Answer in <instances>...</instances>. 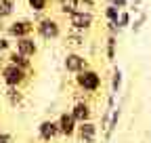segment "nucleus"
Returning <instances> with one entry per match:
<instances>
[{"label": "nucleus", "instance_id": "nucleus-1", "mask_svg": "<svg viewBox=\"0 0 151 143\" xmlns=\"http://www.w3.org/2000/svg\"><path fill=\"white\" fill-rule=\"evenodd\" d=\"M101 84H103V80H101V74L97 69H90L88 67V69L80 72V74H76V86H78L80 91L88 93V95L97 93L101 88Z\"/></svg>", "mask_w": 151, "mask_h": 143}, {"label": "nucleus", "instance_id": "nucleus-23", "mask_svg": "<svg viewBox=\"0 0 151 143\" xmlns=\"http://www.w3.org/2000/svg\"><path fill=\"white\" fill-rule=\"evenodd\" d=\"M126 2H128V0H107V4L118 6V9H124V6H126Z\"/></svg>", "mask_w": 151, "mask_h": 143}, {"label": "nucleus", "instance_id": "nucleus-20", "mask_svg": "<svg viewBox=\"0 0 151 143\" xmlns=\"http://www.w3.org/2000/svg\"><path fill=\"white\" fill-rule=\"evenodd\" d=\"M27 4L32 11H44L46 4H48V0H27Z\"/></svg>", "mask_w": 151, "mask_h": 143}, {"label": "nucleus", "instance_id": "nucleus-5", "mask_svg": "<svg viewBox=\"0 0 151 143\" xmlns=\"http://www.w3.org/2000/svg\"><path fill=\"white\" fill-rule=\"evenodd\" d=\"M36 30H38V34H40L44 40H55V38H59V36H61L59 23H57L55 19H50V17L40 19V21H38V25H36Z\"/></svg>", "mask_w": 151, "mask_h": 143}, {"label": "nucleus", "instance_id": "nucleus-2", "mask_svg": "<svg viewBox=\"0 0 151 143\" xmlns=\"http://www.w3.org/2000/svg\"><path fill=\"white\" fill-rule=\"evenodd\" d=\"M29 78V72L21 69V67H17L13 63H6L2 65V69H0V80L4 82V86H19L21 88Z\"/></svg>", "mask_w": 151, "mask_h": 143}, {"label": "nucleus", "instance_id": "nucleus-22", "mask_svg": "<svg viewBox=\"0 0 151 143\" xmlns=\"http://www.w3.org/2000/svg\"><path fill=\"white\" fill-rule=\"evenodd\" d=\"M0 143H13V135L6 131H0Z\"/></svg>", "mask_w": 151, "mask_h": 143}, {"label": "nucleus", "instance_id": "nucleus-9", "mask_svg": "<svg viewBox=\"0 0 151 143\" xmlns=\"http://www.w3.org/2000/svg\"><path fill=\"white\" fill-rule=\"evenodd\" d=\"M71 114H73V118L78 120V124H82V122H90L92 120V105L86 101V99H78L73 105H71V110H69Z\"/></svg>", "mask_w": 151, "mask_h": 143}, {"label": "nucleus", "instance_id": "nucleus-19", "mask_svg": "<svg viewBox=\"0 0 151 143\" xmlns=\"http://www.w3.org/2000/svg\"><path fill=\"white\" fill-rule=\"evenodd\" d=\"M116 36H109V38H107V59L109 61H113V59H116Z\"/></svg>", "mask_w": 151, "mask_h": 143}, {"label": "nucleus", "instance_id": "nucleus-24", "mask_svg": "<svg viewBox=\"0 0 151 143\" xmlns=\"http://www.w3.org/2000/svg\"><path fill=\"white\" fill-rule=\"evenodd\" d=\"M6 48H9V40L6 38H0V53L6 51Z\"/></svg>", "mask_w": 151, "mask_h": 143}, {"label": "nucleus", "instance_id": "nucleus-18", "mask_svg": "<svg viewBox=\"0 0 151 143\" xmlns=\"http://www.w3.org/2000/svg\"><path fill=\"white\" fill-rule=\"evenodd\" d=\"M105 17H107V21L118 23V19H120V9H118V6H111V4H107V9H105Z\"/></svg>", "mask_w": 151, "mask_h": 143}, {"label": "nucleus", "instance_id": "nucleus-3", "mask_svg": "<svg viewBox=\"0 0 151 143\" xmlns=\"http://www.w3.org/2000/svg\"><path fill=\"white\" fill-rule=\"evenodd\" d=\"M57 124H59L61 137H65V139L76 137V133H78V126H80L78 120L73 118L71 112H63V114H59V118H57Z\"/></svg>", "mask_w": 151, "mask_h": 143}, {"label": "nucleus", "instance_id": "nucleus-11", "mask_svg": "<svg viewBox=\"0 0 151 143\" xmlns=\"http://www.w3.org/2000/svg\"><path fill=\"white\" fill-rule=\"evenodd\" d=\"M15 51L19 53V55H23V57H29V59H32L36 53H38V44H36V40L32 38V36H25V38H19V40H17Z\"/></svg>", "mask_w": 151, "mask_h": 143}, {"label": "nucleus", "instance_id": "nucleus-8", "mask_svg": "<svg viewBox=\"0 0 151 143\" xmlns=\"http://www.w3.org/2000/svg\"><path fill=\"white\" fill-rule=\"evenodd\" d=\"M97 135H99V124L97 122H82L78 126V133H76V139L80 143H94L97 141Z\"/></svg>", "mask_w": 151, "mask_h": 143}, {"label": "nucleus", "instance_id": "nucleus-7", "mask_svg": "<svg viewBox=\"0 0 151 143\" xmlns=\"http://www.w3.org/2000/svg\"><path fill=\"white\" fill-rule=\"evenodd\" d=\"M92 21H94V17H92L90 11H73V13L69 15V25H71V30H78V32L88 30V27L92 25Z\"/></svg>", "mask_w": 151, "mask_h": 143}, {"label": "nucleus", "instance_id": "nucleus-17", "mask_svg": "<svg viewBox=\"0 0 151 143\" xmlns=\"http://www.w3.org/2000/svg\"><path fill=\"white\" fill-rule=\"evenodd\" d=\"M67 44L69 46H82L84 44V36L78 30H71V34L67 36Z\"/></svg>", "mask_w": 151, "mask_h": 143}, {"label": "nucleus", "instance_id": "nucleus-10", "mask_svg": "<svg viewBox=\"0 0 151 143\" xmlns=\"http://www.w3.org/2000/svg\"><path fill=\"white\" fill-rule=\"evenodd\" d=\"M34 32V23L27 21V19H19V21H13L6 30V34L11 36V38H25V36H29Z\"/></svg>", "mask_w": 151, "mask_h": 143}, {"label": "nucleus", "instance_id": "nucleus-6", "mask_svg": "<svg viewBox=\"0 0 151 143\" xmlns=\"http://www.w3.org/2000/svg\"><path fill=\"white\" fill-rule=\"evenodd\" d=\"M63 67H65L67 74L76 76V74H80V72L88 69V61L80 55V53H67L65 59H63Z\"/></svg>", "mask_w": 151, "mask_h": 143}, {"label": "nucleus", "instance_id": "nucleus-13", "mask_svg": "<svg viewBox=\"0 0 151 143\" xmlns=\"http://www.w3.org/2000/svg\"><path fill=\"white\" fill-rule=\"evenodd\" d=\"M9 63H13V65H17V67H21V69H25V72H32V61H29V57L19 55L17 51H13L11 55H9Z\"/></svg>", "mask_w": 151, "mask_h": 143}, {"label": "nucleus", "instance_id": "nucleus-4", "mask_svg": "<svg viewBox=\"0 0 151 143\" xmlns=\"http://www.w3.org/2000/svg\"><path fill=\"white\" fill-rule=\"evenodd\" d=\"M61 137V131H59V124H57V120H42L40 124H38V139L44 141V143H50L52 139Z\"/></svg>", "mask_w": 151, "mask_h": 143}, {"label": "nucleus", "instance_id": "nucleus-12", "mask_svg": "<svg viewBox=\"0 0 151 143\" xmlns=\"http://www.w3.org/2000/svg\"><path fill=\"white\" fill-rule=\"evenodd\" d=\"M4 99H6V103H9L11 107H19V105L23 103V99H25V93H23L19 86H6Z\"/></svg>", "mask_w": 151, "mask_h": 143}, {"label": "nucleus", "instance_id": "nucleus-16", "mask_svg": "<svg viewBox=\"0 0 151 143\" xmlns=\"http://www.w3.org/2000/svg\"><path fill=\"white\" fill-rule=\"evenodd\" d=\"M13 9H15V2L13 0H0V19L13 15Z\"/></svg>", "mask_w": 151, "mask_h": 143}, {"label": "nucleus", "instance_id": "nucleus-21", "mask_svg": "<svg viewBox=\"0 0 151 143\" xmlns=\"http://www.w3.org/2000/svg\"><path fill=\"white\" fill-rule=\"evenodd\" d=\"M128 23H130V15H128V13H120V19H118V25H120V27H126Z\"/></svg>", "mask_w": 151, "mask_h": 143}, {"label": "nucleus", "instance_id": "nucleus-14", "mask_svg": "<svg viewBox=\"0 0 151 143\" xmlns=\"http://www.w3.org/2000/svg\"><path fill=\"white\" fill-rule=\"evenodd\" d=\"M120 116H122V110H120V105L113 110V114H111V120H109V126H107V131H105V139L109 141L111 139V135H113V131L118 129V122H120Z\"/></svg>", "mask_w": 151, "mask_h": 143}, {"label": "nucleus", "instance_id": "nucleus-15", "mask_svg": "<svg viewBox=\"0 0 151 143\" xmlns=\"http://www.w3.org/2000/svg\"><path fill=\"white\" fill-rule=\"evenodd\" d=\"M120 88H122V72L116 67V69H113V74H111V93L118 95Z\"/></svg>", "mask_w": 151, "mask_h": 143}]
</instances>
